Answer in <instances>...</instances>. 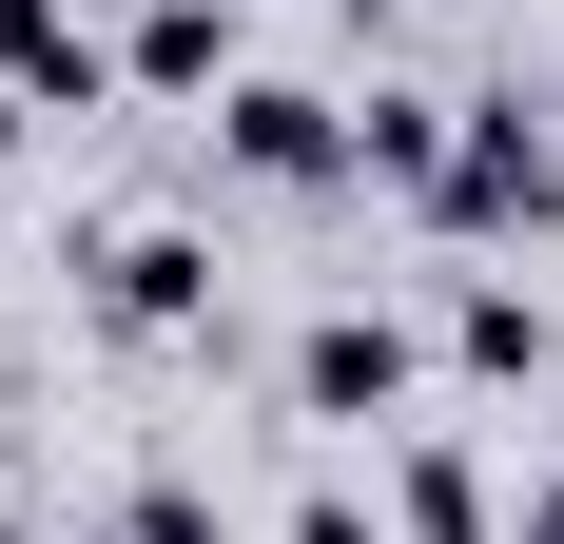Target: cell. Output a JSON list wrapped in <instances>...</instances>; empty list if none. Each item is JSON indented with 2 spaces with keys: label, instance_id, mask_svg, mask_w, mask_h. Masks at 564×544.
<instances>
[{
  "label": "cell",
  "instance_id": "1",
  "mask_svg": "<svg viewBox=\"0 0 564 544\" xmlns=\"http://www.w3.org/2000/svg\"><path fill=\"white\" fill-rule=\"evenodd\" d=\"M545 215H564V137L525 98H467L448 175H429V233H545Z\"/></svg>",
  "mask_w": 564,
  "mask_h": 544
},
{
  "label": "cell",
  "instance_id": "2",
  "mask_svg": "<svg viewBox=\"0 0 564 544\" xmlns=\"http://www.w3.org/2000/svg\"><path fill=\"white\" fill-rule=\"evenodd\" d=\"M78 292H98V330L175 350V330H215V233H195V215H117L98 253H78Z\"/></svg>",
  "mask_w": 564,
  "mask_h": 544
},
{
  "label": "cell",
  "instance_id": "3",
  "mask_svg": "<svg viewBox=\"0 0 564 544\" xmlns=\"http://www.w3.org/2000/svg\"><path fill=\"white\" fill-rule=\"evenodd\" d=\"M292 409H312V428H390V409H409V312H370V292L312 312V330H292Z\"/></svg>",
  "mask_w": 564,
  "mask_h": 544
},
{
  "label": "cell",
  "instance_id": "4",
  "mask_svg": "<svg viewBox=\"0 0 564 544\" xmlns=\"http://www.w3.org/2000/svg\"><path fill=\"white\" fill-rule=\"evenodd\" d=\"M215 156L273 175V195H312V175H350V98H312V78H234V98H215Z\"/></svg>",
  "mask_w": 564,
  "mask_h": 544
},
{
  "label": "cell",
  "instance_id": "5",
  "mask_svg": "<svg viewBox=\"0 0 564 544\" xmlns=\"http://www.w3.org/2000/svg\"><path fill=\"white\" fill-rule=\"evenodd\" d=\"M0 98H40V117H98V98H117L98 20H78V0H0Z\"/></svg>",
  "mask_w": 564,
  "mask_h": 544
},
{
  "label": "cell",
  "instance_id": "6",
  "mask_svg": "<svg viewBox=\"0 0 564 544\" xmlns=\"http://www.w3.org/2000/svg\"><path fill=\"white\" fill-rule=\"evenodd\" d=\"M117 78H137V98H234V0H137Z\"/></svg>",
  "mask_w": 564,
  "mask_h": 544
},
{
  "label": "cell",
  "instance_id": "7",
  "mask_svg": "<svg viewBox=\"0 0 564 544\" xmlns=\"http://www.w3.org/2000/svg\"><path fill=\"white\" fill-rule=\"evenodd\" d=\"M448 370H467V389H525V370H545V292L467 272V292H448Z\"/></svg>",
  "mask_w": 564,
  "mask_h": 544
},
{
  "label": "cell",
  "instance_id": "8",
  "mask_svg": "<svg viewBox=\"0 0 564 544\" xmlns=\"http://www.w3.org/2000/svg\"><path fill=\"white\" fill-rule=\"evenodd\" d=\"M390 544H507L487 525V467L467 447H390Z\"/></svg>",
  "mask_w": 564,
  "mask_h": 544
},
{
  "label": "cell",
  "instance_id": "9",
  "mask_svg": "<svg viewBox=\"0 0 564 544\" xmlns=\"http://www.w3.org/2000/svg\"><path fill=\"white\" fill-rule=\"evenodd\" d=\"M273 544H390V505H350V487H312V505H292Z\"/></svg>",
  "mask_w": 564,
  "mask_h": 544
},
{
  "label": "cell",
  "instance_id": "10",
  "mask_svg": "<svg viewBox=\"0 0 564 544\" xmlns=\"http://www.w3.org/2000/svg\"><path fill=\"white\" fill-rule=\"evenodd\" d=\"M507 544H564V467H545V487H525V505H507Z\"/></svg>",
  "mask_w": 564,
  "mask_h": 544
},
{
  "label": "cell",
  "instance_id": "11",
  "mask_svg": "<svg viewBox=\"0 0 564 544\" xmlns=\"http://www.w3.org/2000/svg\"><path fill=\"white\" fill-rule=\"evenodd\" d=\"M20 137H40V98H0V156H20Z\"/></svg>",
  "mask_w": 564,
  "mask_h": 544
},
{
  "label": "cell",
  "instance_id": "12",
  "mask_svg": "<svg viewBox=\"0 0 564 544\" xmlns=\"http://www.w3.org/2000/svg\"><path fill=\"white\" fill-rule=\"evenodd\" d=\"M0 544H20V467H0Z\"/></svg>",
  "mask_w": 564,
  "mask_h": 544
}]
</instances>
